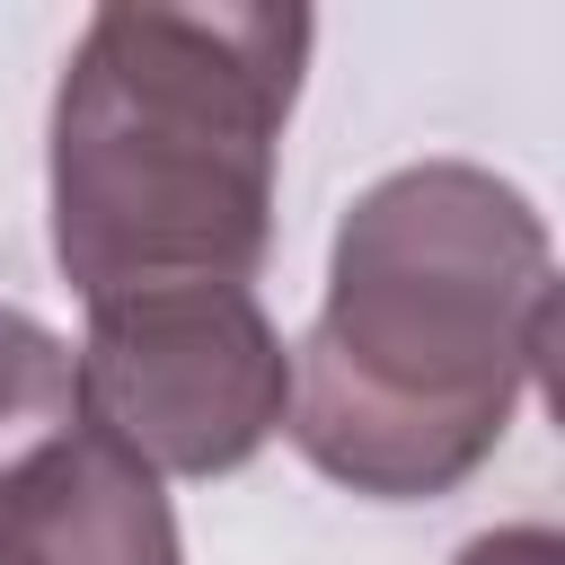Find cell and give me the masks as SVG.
Here are the masks:
<instances>
[{
	"label": "cell",
	"instance_id": "6da1fadb",
	"mask_svg": "<svg viewBox=\"0 0 565 565\" xmlns=\"http://www.w3.org/2000/svg\"><path fill=\"white\" fill-rule=\"evenodd\" d=\"M556 335V256L521 185L468 159L353 194L291 362V441L371 503L450 494L494 459Z\"/></svg>",
	"mask_w": 565,
	"mask_h": 565
},
{
	"label": "cell",
	"instance_id": "7a4b0ae2",
	"mask_svg": "<svg viewBox=\"0 0 565 565\" xmlns=\"http://www.w3.org/2000/svg\"><path fill=\"white\" fill-rule=\"evenodd\" d=\"M300 9L115 0L53 88V265L79 300L256 282L300 97Z\"/></svg>",
	"mask_w": 565,
	"mask_h": 565
},
{
	"label": "cell",
	"instance_id": "3957f363",
	"mask_svg": "<svg viewBox=\"0 0 565 565\" xmlns=\"http://www.w3.org/2000/svg\"><path fill=\"white\" fill-rule=\"evenodd\" d=\"M71 371L79 424L150 477H230L291 415V353L238 282L88 300Z\"/></svg>",
	"mask_w": 565,
	"mask_h": 565
},
{
	"label": "cell",
	"instance_id": "277c9868",
	"mask_svg": "<svg viewBox=\"0 0 565 565\" xmlns=\"http://www.w3.org/2000/svg\"><path fill=\"white\" fill-rule=\"evenodd\" d=\"M0 565H185V547L159 477L79 424L0 486Z\"/></svg>",
	"mask_w": 565,
	"mask_h": 565
},
{
	"label": "cell",
	"instance_id": "5b68a950",
	"mask_svg": "<svg viewBox=\"0 0 565 565\" xmlns=\"http://www.w3.org/2000/svg\"><path fill=\"white\" fill-rule=\"evenodd\" d=\"M459 565H565V547H556V530H486V539H468L459 547Z\"/></svg>",
	"mask_w": 565,
	"mask_h": 565
}]
</instances>
